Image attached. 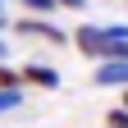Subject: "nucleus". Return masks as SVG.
I'll use <instances>...</instances> for the list:
<instances>
[{
	"label": "nucleus",
	"mask_w": 128,
	"mask_h": 128,
	"mask_svg": "<svg viewBox=\"0 0 128 128\" xmlns=\"http://www.w3.org/2000/svg\"><path fill=\"white\" fill-rule=\"evenodd\" d=\"M5 87H18V73H14V69H5V64H0V92H5Z\"/></svg>",
	"instance_id": "obj_8"
},
{
	"label": "nucleus",
	"mask_w": 128,
	"mask_h": 128,
	"mask_svg": "<svg viewBox=\"0 0 128 128\" xmlns=\"http://www.w3.org/2000/svg\"><path fill=\"white\" fill-rule=\"evenodd\" d=\"M69 41H73V46H78L87 60H101V50H105V32H101V23H82V28H78Z\"/></svg>",
	"instance_id": "obj_2"
},
{
	"label": "nucleus",
	"mask_w": 128,
	"mask_h": 128,
	"mask_svg": "<svg viewBox=\"0 0 128 128\" xmlns=\"http://www.w3.org/2000/svg\"><path fill=\"white\" fill-rule=\"evenodd\" d=\"M105 124H110V128H128V110H110Z\"/></svg>",
	"instance_id": "obj_7"
},
{
	"label": "nucleus",
	"mask_w": 128,
	"mask_h": 128,
	"mask_svg": "<svg viewBox=\"0 0 128 128\" xmlns=\"http://www.w3.org/2000/svg\"><path fill=\"white\" fill-rule=\"evenodd\" d=\"M5 28H9V18H5V14H0V32H5Z\"/></svg>",
	"instance_id": "obj_10"
},
{
	"label": "nucleus",
	"mask_w": 128,
	"mask_h": 128,
	"mask_svg": "<svg viewBox=\"0 0 128 128\" xmlns=\"http://www.w3.org/2000/svg\"><path fill=\"white\" fill-rule=\"evenodd\" d=\"M23 9H32V14H55V0H23Z\"/></svg>",
	"instance_id": "obj_6"
},
{
	"label": "nucleus",
	"mask_w": 128,
	"mask_h": 128,
	"mask_svg": "<svg viewBox=\"0 0 128 128\" xmlns=\"http://www.w3.org/2000/svg\"><path fill=\"white\" fill-rule=\"evenodd\" d=\"M119 110H128V87H124V105H119Z\"/></svg>",
	"instance_id": "obj_11"
},
{
	"label": "nucleus",
	"mask_w": 128,
	"mask_h": 128,
	"mask_svg": "<svg viewBox=\"0 0 128 128\" xmlns=\"http://www.w3.org/2000/svg\"><path fill=\"white\" fill-rule=\"evenodd\" d=\"M96 87H128V64L101 60V69H96Z\"/></svg>",
	"instance_id": "obj_4"
},
{
	"label": "nucleus",
	"mask_w": 128,
	"mask_h": 128,
	"mask_svg": "<svg viewBox=\"0 0 128 128\" xmlns=\"http://www.w3.org/2000/svg\"><path fill=\"white\" fill-rule=\"evenodd\" d=\"M14 32H18V37L50 41V46H64V41H69V32H64V28H55V23H46V18H18V23H14Z\"/></svg>",
	"instance_id": "obj_1"
},
{
	"label": "nucleus",
	"mask_w": 128,
	"mask_h": 128,
	"mask_svg": "<svg viewBox=\"0 0 128 128\" xmlns=\"http://www.w3.org/2000/svg\"><path fill=\"white\" fill-rule=\"evenodd\" d=\"M18 82L23 87H60V73L46 69V64H23V69H18Z\"/></svg>",
	"instance_id": "obj_3"
},
{
	"label": "nucleus",
	"mask_w": 128,
	"mask_h": 128,
	"mask_svg": "<svg viewBox=\"0 0 128 128\" xmlns=\"http://www.w3.org/2000/svg\"><path fill=\"white\" fill-rule=\"evenodd\" d=\"M23 105V87H5L0 92V114H9V110H18Z\"/></svg>",
	"instance_id": "obj_5"
},
{
	"label": "nucleus",
	"mask_w": 128,
	"mask_h": 128,
	"mask_svg": "<svg viewBox=\"0 0 128 128\" xmlns=\"http://www.w3.org/2000/svg\"><path fill=\"white\" fill-rule=\"evenodd\" d=\"M55 5H64V9H82L87 0H55Z\"/></svg>",
	"instance_id": "obj_9"
},
{
	"label": "nucleus",
	"mask_w": 128,
	"mask_h": 128,
	"mask_svg": "<svg viewBox=\"0 0 128 128\" xmlns=\"http://www.w3.org/2000/svg\"><path fill=\"white\" fill-rule=\"evenodd\" d=\"M0 5H5V0H0Z\"/></svg>",
	"instance_id": "obj_12"
}]
</instances>
